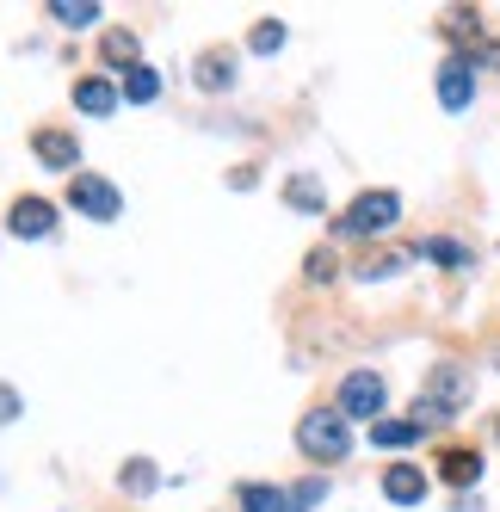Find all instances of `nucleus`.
Listing matches in <instances>:
<instances>
[{"label": "nucleus", "instance_id": "1", "mask_svg": "<svg viewBox=\"0 0 500 512\" xmlns=\"http://www.w3.org/2000/svg\"><path fill=\"white\" fill-rule=\"evenodd\" d=\"M297 451L315 457V463H340L352 451V432H346V414L340 408H309L297 420Z\"/></svg>", "mask_w": 500, "mask_h": 512}, {"label": "nucleus", "instance_id": "2", "mask_svg": "<svg viewBox=\"0 0 500 512\" xmlns=\"http://www.w3.org/2000/svg\"><path fill=\"white\" fill-rule=\"evenodd\" d=\"M463 401H470V371H463V364H433V377H426V408L414 414V426L463 414Z\"/></svg>", "mask_w": 500, "mask_h": 512}, {"label": "nucleus", "instance_id": "3", "mask_svg": "<svg viewBox=\"0 0 500 512\" xmlns=\"http://www.w3.org/2000/svg\"><path fill=\"white\" fill-rule=\"evenodd\" d=\"M396 216H402V198L396 192H359V198H352V210L340 216V235H383Z\"/></svg>", "mask_w": 500, "mask_h": 512}, {"label": "nucleus", "instance_id": "4", "mask_svg": "<svg viewBox=\"0 0 500 512\" xmlns=\"http://www.w3.org/2000/svg\"><path fill=\"white\" fill-rule=\"evenodd\" d=\"M68 204H75L81 216H93V223H112V216L124 210L118 186H112V179H99V173H75V179H68Z\"/></svg>", "mask_w": 500, "mask_h": 512}, {"label": "nucleus", "instance_id": "5", "mask_svg": "<svg viewBox=\"0 0 500 512\" xmlns=\"http://www.w3.org/2000/svg\"><path fill=\"white\" fill-rule=\"evenodd\" d=\"M334 401H340L346 420H371V426H377V420H383V377H377V371H352Z\"/></svg>", "mask_w": 500, "mask_h": 512}, {"label": "nucleus", "instance_id": "6", "mask_svg": "<svg viewBox=\"0 0 500 512\" xmlns=\"http://www.w3.org/2000/svg\"><path fill=\"white\" fill-rule=\"evenodd\" d=\"M7 229L19 235V241H44V235H56V204L50 198H13V210H7Z\"/></svg>", "mask_w": 500, "mask_h": 512}, {"label": "nucleus", "instance_id": "7", "mask_svg": "<svg viewBox=\"0 0 500 512\" xmlns=\"http://www.w3.org/2000/svg\"><path fill=\"white\" fill-rule=\"evenodd\" d=\"M470 99H476V68H470V56H445L439 62V105H445V112H470Z\"/></svg>", "mask_w": 500, "mask_h": 512}, {"label": "nucleus", "instance_id": "8", "mask_svg": "<svg viewBox=\"0 0 500 512\" xmlns=\"http://www.w3.org/2000/svg\"><path fill=\"white\" fill-rule=\"evenodd\" d=\"M31 155H38L44 167H56V173H68V167H75V155H81V142L68 136V130H56V124H44L38 136H31Z\"/></svg>", "mask_w": 500, "mask_h": 512}, {"label": "nucleus", "instance_id": "9", "mask_svg": "<svg viewBox=\"0 0 500 512\" xmlns=\"http://www.w3.org/2000/svg\"><path fill=\"white\" fill-rule=\"evenodd\" d=\"M383 500H396V506L426 500V469L420 463H389L383 469Z\"/></svg>", "mask_w": 500, "mask_h": 512}, {"label": "nucleus", "instance_id": "10", "mask_svg": "<svg viewBox=\"0 0 500 512\" xmlns=\"http://www.w3.org/2000/svg\"><path fill=\"white\" fill-rule=\"evenodd\" d=\"M241 512H297V494L272 482H241Z\"/></svg>", "mask_w": 500, "mask_h": 512}, {"label": "nucleus", "instance_id": "11", "mask_svg": "<svg viewBox=\"0 0 500 512\" xmlns=\"http://www.w3.org/2000/svg\"><path fill=\"white\" fill-rule=\"evenodd\" d=\"M439 475L451 488H476L482 482V451H463V445H451L445 457H439Z\"/></svg>", "mask_w": 500, "mask_h": 512}, {"label": "nucleus", "instance_id": "12", "mask_svg": "<svg viewBox=\"0 0 500 512\" xmlns=\"http://www.w3.org/2000/svg\"><path fill=\"white\" fill-rule=\"evenodd\" d=\"M75 105H81L87 118H105L118 105V87L105 81V75H87V81H75Z\"/></svg>", "mask_w": 500, "mask_h": 512}, {"label": "nucleus", "instance_id": "13", "mask_svg": "<svg viewBox=\"0 0 500 512\" xmlns=\"http://www.w3.org/2000/svg\"><path fill=\"white\" fill-rule=\"evenodd\" d=\"M284 204L315 216L321 204H328V192H321V179H315V173H291V179H284Z\"/></svg>", "mask_w": 500, "mask_h": 512}, {"label": "nucleus", "instance_id": "14", "mask_svg": "<svg viewBox=\"0 0 500 512\" xmlns=\"http://www.w3.org/2000/svg\"><path fill=\"white\" fill-rule=\"evenodd\" d=\"M50 13H56V25L87 31V25H99V0H50Z\"/></svg>", "mask_w": 500, "mask_h": 512}, {"label": "nucleus", "instance_id": "15", "mask_svg": "<svg viewBox=\"0 0 500 512\" xmlns=\"http://www.w3.org/2000/svg\"><path fill=\"white\" fill-rule=\"evenodd\" d=\"M99 56H105V68H124V75H130V68H136V38H130V31H105Z\"/></svg>", "mask_w": 500, "mask_h": 512}, {"label": "nucleus", "instance_id": "16", "mask_svg": "<svg viewBox=\"0 0 500 512\" xmlns=\"http://www.w3.org/2000/svg\"><path fill=\"white\" fill-rule=\"evenodd\" d=\"M414 253H426L433 266H463V260H470V247H463V241H451V235H433V241H420Z\"/></svg>", "mask_w": 500, "mask_h": 512}, {"label": "nucleus", "instance_id": "17", "mask_svg": "<svg viewBox=\"0 0 500 512\" xmlns=\"http://www.w3.org/2000/svg\"><path fill=\"white\" fill-rule=\"evenodd\" d=\"M408 253H414V247H383L377 260H359V278L371 284V278H389V272H402V266H408Z\"/></svg>", "mask_w": 500, "mask_h": 512}, {"label": "nucleus", "instance_id": "18", "mask_svg": "<svg viewBox=\"0 0 500 512\" xmlns=\"http://www.w3.org/2000/svg\"><path fill=\"white\" fill-rule=\"evenodd\" d=\"M124 93H130L136 105H149V99L161 93V75H155V68H149V62H136V68H130V75H124Z\"/></svg>", "mask_w": 500, "mask_h": 512}, {"label": "nucleus", "instance_id": "19", "mask_svg": "<svg viewBox=\"0 0 500 512\" xmlns=\"http://www.w3.org/2000/svg\"><path fill=\"white\" fill-rule=\"evenodd\" d=\"M371 438H377V445H389V451H402V445H414V438H420V426L414 420H377Z\"/></svg>", "mask_w": 500, "mask_h": 512}, {"label": "nucleus", "instance_id": "20", "mask_svg": "<svg viewBox=\"0 0 500 512\" xmlns=\"http://www.w3.org/2000/svg\"><path fill=\"white\" fill-rule=\"evenodd\" d=\"M229 81H235V62H229V56H204V62H198V87H204V93H217V87H229Z\"/></svg>", "mask_w": 500, "mask_h": 512}, {"label": "nucleus", "instance_id": "21", "mask_svg": "<svg viewBox=\"0 0 500 512\" xmlns=\"http://www.w3.org/2000/svg\"><path fill=\"white\" fill-rule=\"evenodd\" d=\"M247 44H254V50H260V56H272V50H278V44H284V25H278V19H260V25H254V31H247Z\"/></svg>", "mask_w": 500, "mask_h": 512}, {"label": "nucleus", "instance_id": "22", "mask_svg": "<svg viewBox=\"0 0 500 512\" xmlns=\"http://www.w3.org/2000/svg\"><path fill=\"white\" fill-rule=\"evenodd\" d=\"M124 488H130V494H149V488H155V463H149V457L124 463Z\"/></svg>", "mask_w": 500, "mask_h": 512}, {"label": "nucleus", "instance_id": "23", "mask_svg": "<svg viewBox=\"0 0 500 512\" xmlns=\"http://www.w3.org/2000/svg\"><path fill=\"white\" fill-rule=\"evenodd\" d=\"M291 494H297V512H309L315 500H328V482H297Z\"/></svg>", "mask_w": 500, "mask_h": 512}, {"label": "nucleus", "instance_id": "24", "mask_svg": "<svg viewBox=\"0 0 500 512\" xmlns=\"http://www.w3.org/2000/svg\"><path fill=\"white\" fill-rule=\"evenodd\" d=\"M309 278H334V253H328V247L309 253Z\"/></svg>", "mask_w": 500, "mask_h": 512}, {"label": "nucleus", "instance_id": "25", "mask_svg": "<svg viewBox=\"0 0 500 512\" xmlns=\"http://www.w3.org/2000/svg\"><path fill=\"white\" fill-rule=\"evenodd\" d=\"M7 420H19V389L0 383V426H7Z\"/></svg>", "mask_w": 500, "mask_h": 512}]
</instances>
